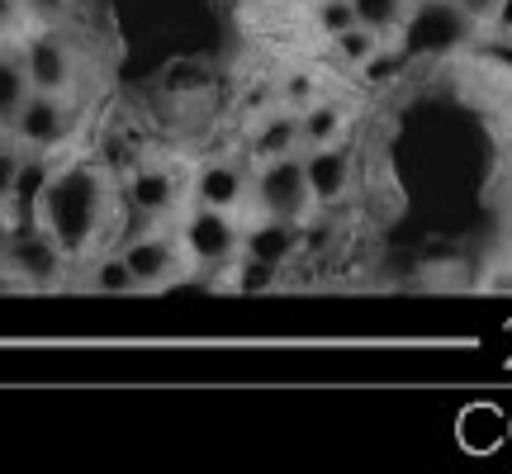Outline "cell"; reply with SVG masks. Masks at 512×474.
Here are the masks:
<instances>
[{
    "instance_id": "cell-17",
    "label": "cell",
    "mask_w": 512,
    "mask_h": 474,
    "mask_svg": "<svg viewBox=\"0 0 512 474\" xmlns=\"http://www.w3.org/2000/svg\"><path fill=\"white\" fill-rule=\"evenodd\" d=\"M351 10H356V24H366L370 34H389L403 24L408 0H351Z\"/></svg>"
},
{
    "instance_id": "cell-22",
    "label": "cell",
    "mask_w": 512,
    "mask_h": 474,
    "mask_svg": "<svg viewBox=\"0 0 512 474\" xmlns=\"http://www.w3.org/2000/svg\"><path fill=\"white\" fill-rule=\"evenodd\" d=\"M19 162H24V152H19V143H0V209L10 204V190H15Z\"/></svg>"
},
{
    "instance_id": "cell-18",
    "label": "cell",
    "mask_w": 512,
    "mask_h": 474,
    "mask_svg": "<svg viewBox=\"0 0 512 474\" xmlns=\"http://www.w3.org/2000/svg\"><path fill=\"white\" fill-rule=\"evenodd\" d=\"M332 48L342 53V62H351V67H366L370 57L380 53V38L370 34L366 24H351V29H342V34H332Z\"/></svg>"
},
{
    "instance_id": "cell-21",
    "label": "cell",
    "mask_w": 512,
    "mask_h": 474,
    "mask_svg": "<svg viewBox=\"0 0 512 474\" xmlns=\"http://www.w3.org/2000/svg\"><path fill=\"white\" fill-rule=\"evenodd\" d=\"M275 280H280V266H271V261H256V256H247V261L238 266V290L261 294V290H271Z\"/></svg>"
},
{
    "instance_id": "cell-23",
    "label": "cell",
    "mask_w": 512,
    "mask_h": 474,
    "mask_svg": "<svg viewBox=\"0 0 512 474\" xmlns=\"http://www.w3.org/2000/svg\"><path fill=\"white\" fill-rule=\"evenodd\" d=\"M399 62H403V53H399V57H380V53H375V57L366 62V76H370V81H389V72H394Z\"/></svg>"
},
{
    "instance_id": "cell-20",
    "label": "cell",
    "mask_w": 512,
    "mask_h": 474,
    "mask_svg": "<svg viewBox=\"0 0 512 474\" xmlns=\"http://www.w3.org/2000/svg\"><path fill=\"white\" fill-rule=\"evenodd\" d=\"M313 19H318V29L332 38L356 24V10H351V0H313Z\"/></svg>"
},
{
    "instance_id": "cell-10",
    "label": "cell",
    "mask_w": 512,
    "mask_h": 474,
    "mask_svg": "<svg viewBox=\"0 0 512 474\" xmlns=\"http://www.w3.org/2000/svg\"><path fill=\"white\" fill-rule=\"evenodd\" d=\"M24 72H29V86H34V91L62 95L72 86V48L53 34H38L34 43L24 48Z\"/></svg>"
},
{
    "instance_id": "cell-27",
    "label": "cell",
    "mask_w": 512,
    "mask_h": 474,
    "mask_svg": "<svg viewBox=\"0 0 512 474\" xmlns=\"http://www.w3.org/2000/svg\"><path fill=\"white\" fill-rule=\"evenodd\" d=\"M19 15V0H0V24H10Z\"/></svg>"
},
{
    "instance_id": "cell-16",
    "label": "cell",
    "mask_w": 512,
    "mask_h": 474,
    "mask_svg": "<svg viewBox=\"0 0 512 474\" xmlns=\"http://www.w3.org/2000/svg\"><path fill=\"white\" fill-rule=\"evenodd\" d=\"M342 124H347V110H342V105H309V110H299V133H304V147L342 143Z\"/></svg>"
},
{
    "instance_id": "cell-25",
    "label": "cell",
    "mask_w": 512,
    "mask_h": 474,
    "mask_svg": "<svg viewBox=\"0 0 512 474\" xmlns=\"http://www.w3.org/2000/svg\"><path fill=\"white\" fill-rule=\"evenodd\" d=\"M494 5H498V0H460V10H465L470 19H475V24H479V19H489V15H494Z\"/></svg>"
},
{
    "instance_id": "cell-29",
    "label": "cell",
    "mask_w": 512,
    "mask_h": 474,
    "mask_svg": "<svg viewBox=\"0 0 512 474\" xmlns=\"http://www.w3.org/2000/svg\"><path fill=\"white\" fill-rule=\"evenodd\" d=\"M15 285H19V280H15V275H10V271H5V266H0V294H10V290H15Z\"/></svg>"
},
{
    "instance_id": "cell-12",
    "label": "cell",
    "mask_w": 512,
    "mask_h": 474,
    "mask_svg": "<svg viewBox=\"0 0 512 474\" xmlns=\"http://www.w3.org/2000/svg\"><path fill=\"white\" fill-rule=\"evenodd\" d=\"M53 171L57 166L48 162V152H24L15 190H10V204H5V209H15V219H38V200H43V190L53 181Z\"/></svg>"
},
{
    "instance_id": "cell-30",
    "label": "cell",
    "mask_w": 512,
    "mask_h": 474,
    "mask_svg": "<svg viewBox=\"0 0 512 474\" xmlns=\"http://www.w3.org/2000/svg\"><path fill=\"white\" fill-rule=\"evenodd\" d=\"M408 5H418V0H408Z\"/></svg>"
},
{
    "instance_id": "cell-8",
    "label": "cell",
    "mask_w": 512,
    "mask_h": 474,
    "mask_svg": "<svg viewBox=\"0 0 512 474\" xmlns=\"http://www.w3.org/2000/svg\"><path fill=\"white\" fill-rule=\"evenodd\" d=\"M124 200L133 214H143V219H162L176 209L181 200V181L166 171V166H133L124 181Z\"/></svg>"
},
{
    "instance_id": "cell-3",
    "label": "cell",
    "mask_w": 512,
    "mask_h": 474,
    "mask_svg": "<svg viewBox=\"0 0 512 474\" xmlns=\"http://www.w3.org/2000/svg\"><path fill=\"white\" fill-rule=\"evenodd\" d=\"M0 266L15 275L19 285H34V290H48L62 280V266H67V252L38 219H10V242H5V256Z\"/></svg>"
},
{
    "instance_id": "cell-4",
    "label": "cell",
    "mask_w": 512,
    "mask_h": 474,
    "mask_svg": "<svg viewBox=\"0 0 512 474\" xmlns=\"http://www.w3.org/2000/svg\"><path fill=\"white\" fill-rule=\"evenodd\" d=\"M256 204L275 214V219H304V209L313 204L309 176H304V157L285 152V157H266L256 171Z\"/></svg>"
},
{
    "instance_id": "cell-19",
    "label": "cell",
    "mask_w": 512,
    "mask_h": 474,
    "mask_svg": "<svg viewBox=\"0 0 512 474\" xmlns=\"http://www.w3.org/2000/svg\"><path fill=\"white\" fill-rule=\"evenodd\" d=\"M91 285L100 294H133V290H138V280H133V271L124 266V256H119V252H114V256H100V261H95Z\"/></svg>"
},
{
    "instance_id": "cell-5",
    "label": "cell",
    "mask_w": 512,
    "mask_h": 474,
    "mask_svg": "<svg viewBox=\"0 0 512 474\" xmlns=\"http://www.w3.org/2000/svg\"><path fill=\"white\" fill-rule=\"evenodd\" d=\"M181 247L195 266L223 271V266H233V256L242 252V233H238V223L228 219V209L195 204V214H190L181 228Z\"/></svg>"
},
{
    "instance_id": "cell-7",
    "label": "cell",
    "mask_w": 512,
    "mask_h": 474,
    "mask_svg": "<svg viewBox=\"0 0 512 474\" xmlns=\"http://www.w3.org/2000/svg\"><path fill=\"white\" fill-rule=\"evenodd\" d=\"M119 256H124V266L133 271L138 290H162V285H171V280L181 275V266H185V247H176V242L162 237V233L133 237Z\"/></svg>"
},
{
    "instance_id": "cell-31",
    "label": "cell",
    "mask_w": 512,
    "mask_h": 474,
    "mask_svg": "<svg viewBox=\"0 0 512 474\" xmlns=\"http://www.w3.org/2000/svg\"><path fill=\"white\" fill-rule=\"evenodd\" d=\"M309 5H313V0H309Z\"/></svg>"
},
{
    "instance_id": "cell-6",
    "label": "cell",
    "mask_w": 512,
    "mask_h": 474,
    "mask_svg": "<svg viewBox=\"0 0 512 474\" xmlns=\"http://www.w3.org/2000/svg\"><path fill=\"white\" fill-rule=\"evenodd\" d=\"M15 143L19 147H34V152H53L67 133H72V110L67 100L53 91H29V100L19 105L15 114Z\"/></svg>"
},
{
    "instance_id": "cell-14",
    "label": "cell",
    "mask_w": 512,
    "mask_h": 474,
    "mask_svg": "<svg viewBox=\"0 0 512 474\" xmlns=\"http://www.w3.org/2000/svg\"><path fill=\"white\" fill-rule=\"evenodd\" d=\"M304 147V133H299V110H280L271 114L266 124L252 133V152L266 162V157H285V152H299Z\"/></svg>"
},
{
    "instance_id": "cell-24",
    "label": "cell",
    "mask_w": 512,
    "mask_h": 474,
    "mask_svg": "<svg viewBox=\"0 0 512 474\" xmlns=\"http://www.w3.org/2000/svg\"><path fill=\"white\" fill-rule=\"evenodd\" d=\"M489 24H494L498 38H512V0H498L494 15H489Z\"/></svg>"
},
{
    "instance_id": "cell-1",
    "label": "cell",
    "mask_w": 512,
    "mask_h": 474,
    "mask_svg": "<svg viewBox=\"0 0 512 474\" xmlns=\"http://www.w3.org/2000/svg\"><path fill=\"white\" fill-rule=\"evenodd\" d=\"M105 176L86 162L57 166L43 200H38V223L62 242L67 256H81L95 242L100 223H105Z\"/></svg>"
},
{
    "instance_id": "cell-9",
    "label": "cell",
    "mask_w": 512,
    "mask_h": 474,
    "mask_svg": "<svg viewBox=\"0 0 512 474\" xmlns=\"http://www.w3.org/2000/svg\"><path fill=\"white\" fill-rule=\"evenodd\" d=\"M304 176H309V195L318 204L342 200L351 185V147L347 143L309 147V152H304Z\"/></svg>"
},
{
    "instance_id": "cell-15",
    "label": "cell",
    "mask_w": 512,
    "mask_h": 474,
    "mask_svg": "<svg viewBox=\"0 0 512 474\" xmlns=\"http://www.w3.org/2000/svg\"><path fill=\"white\" fill-rule=\"evenodd\" d=\"M29 72H24V57H15V53H0V124L10 128L15 124V114H19V105L29 100Z\"/></svg>"
},
{
    "instance_id": "cell-28",
    "label": "cell",
    "mask_w": 512,
    "mask_h": 474,
    "mask_svg": "<svg viewBox=\"0 0 512 474\" xmlns=\"http://www.w3.org/2000/svg\"><path fill=\"white\" fill-rule=\"evenodd\" d=\"M5 242H10V214L0 209V256H5Z\"/></svg>"
},
{
    "instance_id": "cell-11",
    "label": "cell",
    "mask_w": 512,
    "mask_h": 474,
    "mask_svg": "<svg viewBox=\"0 0 512 474\" xmlns=\"http://www.w3.org/2000/svg\"><path fill=\"white\" fill-rule=\"evenodd\" d=\"M195 204H209V209H238L242 195H247V171L233 162H209L200 166L195 176Z\"/></svg>"
},
{
    "instance_id": "cell-2",
    "label": "cell",
    "mask_w": 512,
    "mask_h": 474,
    "mask_svg": "<svg viewBox=\"0 0 512 474\" xmlns=\"http://www.w3.org/2000/svg\"><path fill=\"white\" fill-rule=\"evenodd\" d=\"M475 34V19L460 10V0H418L403 19V53L408 57H446L465 48Z\"/></svg>"
},
{
    "instance_id": "cell-13",
    "label": "cell",
    "mask_w": 512,
    "mask_h": 474,
    "mask_svg": "<svg viewBox=\"0 0 512 474\" xmlns=\"http://www.w3.org/2000/svg\"><path fill=\"white\" fill-rule=\"evenodd\" d=\"M294 247H299V228H294V219H266L256 223L252 233H247V242H242V252L256 256V261H271V266H285L294 256Z\"/></svg>"
},
{
    "instance_id": "cell-26",
    "label": "cell",
    "mask_w": 512,
    "mask_h": 474,
    "mask_svg": "<svg viewBox=\"0 0 512 474\" xmlns=\"http://www.w3.org/2000/svg\"><path fill=\"white\" fill-rule=\"evenodd\" d=\"M24 5H29V10H38V15H57L67 0H24Z\"/></svg>"
}]
</instances>
